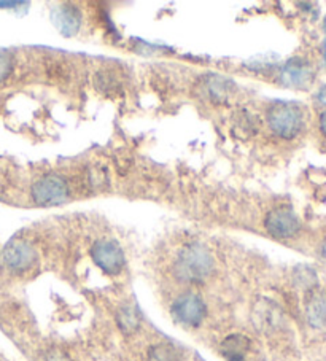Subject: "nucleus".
I'll return each mask as SVG.
<instances>
[{
  "label": "nucleus",
  "mask_w": 326,
  "mask_h": 361,
  "mask_svg": "<svg viewBox=\"0 0 326 361\" xmlns=\"http://www.w3.org/2000/svg\"><path fill=\"white\" fill-rule=\"evenodd\" d=\"M171 314L179 325L185 328H198L205 319L207 307L199 295L193 293V291H185V293L175 298Z\"/></svg>",
  "instance_id": "4"
},
{
  "label": "nucleus",
  "mask_w": 326,
  "mask_h": 361,
  "mask_svg": "<svg viewBox=\"0 0 326 361\" xmlns=\"http://www.w3.org/2000/svg\"><path fill=\"white\" fill-rule=\"evenodd\" d=\"M52 20L62 35L72 37L80 30L81 11L72 4H61L52 10Z\"/></svg>",
  "instance_id": "9"
},
{
  "label": "nucleus",
  "mask_w": 326,
  "mask_h": 361,
  "mask_svg": "<svg viewBox=\"0 0 326 361\" xmlns=\"http://www.w3.org/2000/svg\"><path fill=\"white\" fill-rule=\"evenodd\" d=\"M87 183H90L91 188H104L105 185H109V176H107L104 167H91L90 172H87Z\"/></svg>",
  "instance_id": "17"
},
{
  "label": "nucleus",
  "mask_w": 326,
  "mask_h": 361,
  "mask_svg": "<svg viewBox=\"0 0 326 361\" xmlns=\"http://www.w3.org/2000/svg\"><path fill=\"white\" fill-rule=\"evenodd\" d=\"M148 361H181V353L171 342H158L148 348Z\"/></svg>",
  "instance_id": "15"
},
{
  "label": "nucleus",
  "mask_w": 326,
  "mask_h": 361,
  "mask_svg": "<svg viewBox=\"0 0 326 361\" xmlns=\"http://www.w3.org/2000/svg\"><path fill=\"white\" fill-rule=\"evenodd\" d=\"M266 121L275 135L291 140L298 137L304 128V114L296 104L277 102L269 107Z\"/></svg>",
  "instance_id": "2"
},
{
  "label": "nucleus",
  "mask_w": 326,
  "mask_h": 361,
  "mask_svg": "<svg viewBox=\"0 0 326 361\" xmlns=\"http://www.w3.org/2000/svg\"><path fill=\"white\" fill-rule=\"evenodd\" d=\"M320 130H322L323 135H326V110L320 115Z\"/></svg>",
  "instance_id": "20"
},
{
  "label": "nucleus",
  "mask_w": 326,
  "mask_h": 361,
  "mask_svg": "<svg viewBox=\"0 0 326 361\" xmlns=\"http://www.w3.org/2000/svg\"><path fill=\"white\" fill-rule=\"evenodd\" d=\"M15 59L8 49H0V83L5 82L13 72Z\"/></svg>",
  "instance_id": "18"
},
{
  "label": "nucleus",
  "mask_w": 326,
  "mask_h": 361,
  "mask_svg": "<svg viewBox=\"0 0 326 361\" xmlns=\"http://www.w3.org/2000/svg\"><path fill=\"white\" fill-rule=\"evenodd\" d=\"M323 253H325V257H326V242H325V245H323Z\"/></svg>",
  "instance_id": "22"
},
{
  "label": "nucleus",
  "mask_w": 326,
  "mask_h": 361,
  "mask_svg": "<svg viewBox=\"0 0 326 361\" xmlns=\"http://www.w3.org/2000/svg\"><path fill=\"white\" fill-rule=\"evenodd\" d=\"M94 85H96V88L104 92V94H116L118 91L121 88V83L118 77L115 75L111 71H100L96 73V77H94Z\"/></svg>",
  "instance_id": "16"
},
{
  "label": "nucleus",
  "mask_w": 326,
  "mask_h": 361,
  "mask_svg": "<svg viewBox=\"0 0 326 361\" xmlns=\"http://www.w3.org/2000/svg\"><path fill=\"white\" fill-rule=\"evenodd\" d=\"M325 58H326V42H325Z\"/></svg>",
  "instance_id": "23"
},
{
  "label": "nucleus",
  "mask_w": 326,
  "mask_h": 361,
  "mask_svg": "<svg viewBox=\"0 0 326 361\" xmlns=\"http://www.w3.org/2000/svg\"><path fill=\"white\" fill-rule=\"evenodd\" d=\"M280 80L285 86L303 90L310 86L313 80V68L309 62L299 58L288 61L280 72Z\"/></svg>",
  "instance_id": "8"
},
{
  "label": "nucleus",
  "mask_w": 326,
  "mask_h": 361,
  "mask_svg": "<svg viewBox=\"0 0 326 361\" xmlns=\"http://www.w3.org/2000/svg\"><path fill=\"white\" fill-rule=\"evenodd\" d=\"M260 129V120L258 116L248 110H242L236 115L233 121V130L237 137L241 139H248V137L255 135Z\"/></svg>",
  "instance_id": "11"
},
{
  "label": "nucleus",
  "mask_w": 326,
  "mask_h": 361,
  "mask_svg": "<svg viewBox=\"0 0 326 361\" xmlns=\"http://www.w3.org/2000/svg\"><path fill=\"white\" fill-rule=\"evenodd\" d=\"M116 325L124 334H134L140 326V317L133 304H124L116 312Z\"/></svg>",
  "instance_id": "13"
},
{
  "label": "nucleus",
  "mask_w": 326,
  "mask_h": 361,
  "mask_svg": "<svg viewBox=\"0 0 326 361\" xmlns=\"http://www.w3.org/2000/svg\"><path fill=\"white\" fill-rule=\"evenodd\" d=\"M307 320L313 328L326 326V291L313 295L307 302Z\"/></svg>",
  "instance_id": "12"
},
{
  "label": "nucleus",
  "mask_w": 326,
  "mask_h": 361,
  "mask_svg": "<svg viewBox=\"0 0 326 361\" xmlns=\"http://www.w3.org/2000/svg\"><path fill=\"white\" fill-rule=\"evenodd\" d=\"M23 2H0V8H16L23 7Z\"/></svg>",
  "instance_id": "19"
},
{
  "label": "nucleus",
  "mask_w": 326,
  "mask_h": 361,
  "mask_svg": "<svg viewBox=\"0 0 326 361\" xmlns=\"http://www.w3.org/2000/svg\"><path fill=\"white\" fill-rule=\"evenodd\" d=\"M30 196L34 202L42 207L61 205L71 197V186L59 173H43L30 186Z\"/></svg>",
  "instance_id": "3"
},
{
  "label": "nucleus",
  "mask_w": 326,
  "mask_h": 361,
  "mask_svg": "<svg viewBox=\"0 0 326 361\" xmlns=\"http://www.w3.org/2000/svg\"><path fill=\"white\" fill-rule=\"evenodd\" d=\"M4 264L7 269L15 274H24L35 266L39 255L35 247L24 239H15L5 247L2 255Z\"/></svg>",
  "instance_id": "7"
},
{
  "label": "nucleus",
  "mask_w": 326,
  "mask_h": 361,
  "mask_svg": "<svg viewBox=\"0 0 326 361\" xmlns=\"http://www.w3.org/2000/svg\"><path fill=\"white\" fill-rule=\"evenodd\" d=\"M204 85L207 96H209L212 102L217 104L227 102L231 94V90H233V85L222 77H209V80H207Z\"/></svg>",
  "instance_id": "14"
},
{
  "label": "nucleus",
  "mask_w": 326,
  "mask_h": 361,
  "mask_svg": "<svg viewBox=\"0 0 326 361\" xmlns=\"http://www.w3.org/2000/svg\"><path fill=\"white\" fill-rule=\"evenodd\" d=\"M252 342L246 334L234 333L224 338L220 344V352L228 361H246Z\"/></svg>",
  "instance_id": "10"
},
{
  "label": "nucleus",
  "mask_w": 326,
  "mask_h": 361,
  "mask_svg": "<svg viewBox=\"0 0 326 361\" xmlns=\"http://www.w3.org/2000/svg\"><path fill=\"white\" fill-rule=\"evenodd\" d=\"M45 361H66V360L61 358L59 355H49V357Z\"/></svg>",
  "instance_id": "21"
},
{
  "label": "nucleus",
  "mask_w": 326,
  "mask_h": 361,
  "mask_svg": "<svg viewBox=\"0 0 326 361\" xmlns=\"http://www.w3.org/2000/svg\"><path fill=\"white\" fill-rule=\"evenodd\" d=\"M91 259L100 271L109 276H118L126 266V255L114 239H99L91 247Z\"/></svg>",
  "instance_id": "5"
},
{
  "label": "nucleus",
  "mask_w": 326,
  "mask_h": 361,
  "mask_svg": "<svg viewBox=\"0 0 326 361\" xmlns=\"http://www.w3.org/2000/svg\"><path fill=\"white\" fill-rule=\"evenodd\" d=\"M265 229L274 239L286 240L293 239L299 233L301 223L296 214L290 207L280 205V207H275L271 212H267L265 219Z\"/></svg>",
  "instance_id": "6"
},
{
  "label": "nucleus",
  "mask_w": 326,
  "mask_h": 361,
  "mask_svg": "<svg viewBox=\"0 0 326 361\" xmlns=\"http://www.w3.org/2000/svg\"><path fill=\"white\" fill-rule=\"evenodd\" d=\"M213 271H215V258L200 242H191L181 247L172 263L174 277L181 283H203L210 279Z\"/></svg>",
  "instance_id": "1"
}]
</instances>
